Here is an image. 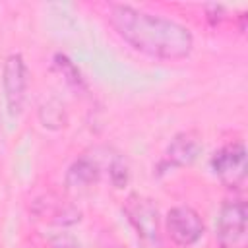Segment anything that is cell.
<instances>
[{"label":"cell","instance_id":"6da1fadb","mask_svg":"<svg viewBox=\"0 0 248 248\" xmlns=\"http://www.w3.org/2000/svg\"><path fill=\"white\" fill-rule=\"evenodd\" d=\"M107 17L124 43L151 58L182 60L194 48L190 29L174 19L138 10L130 4H110Z\"/></svg>","mask_w":248,"mask_h":248},{"label":"cell","instance_id":"7a4b0ae2","mask_svg":"<svg viewBox=\"0 0 248 248\" xmlns=\"http://www.w3.org/2000/svg\"><path fill=\"white\" fill-rule=\"evenodd\" d=\"M124 213L138 234L140 248H163L159 209L153 200L132 194L124 203Z\"/></svg>","mask_w":248,"mask_h":248},{"label":"cell","instance_id":"3957f363","mask_svg":"<svg viewBox=\"0 0 248 248\" xmlns=\"http://www.w3.org/2000/svg\"><path fill=\"white\" fill-rule=\"evenodd\" d=\"M219 248H248V207L242 200H227L217 215Z\"/></svg>","mask_w":248,"mask_h":248},{"label":"cell","instance_id":"277c9868","mask_svg":"<svg viewBox=\"0 0 248 248\" xmlns=\"http://www.w3.org/2000/svg\"><path fill=\"white\" fill-rule=\"evenodd\" d=\"M211 170L229 188H238L246 180V147L242 141H231L211 155Z\"/></svg>","mask_w":248,"mask_h":248},{"label":"cell","instance_id":"5b68a950","mask_svg":"<svg viewBox=\"0 0 248 248\" xmlns=\"http://www.w3.org/2000/svg\"><path fill=\"white\" fill-rule=\"evenodd\" d=\"M2 89L6 108L10 116H17L23 110L27 93V64L19 52H12L2 68Z\"/></svg>","mask_w":248,"mask_h":248},{"label":"cell","instance_id":"8992f818","mask_svg":"<svg viewBox=\"0 0 248 248\" xmlns=\"http://www.w3.org/2000/svg\"><path fill=\"white\" fill-rule=\"evenodd\" d=\"M165 231L169 238L178 246H192L203 234V221L200 213L190 205H176L169 209L165 217Z\"/></svg>","mask_w":248,"mask_h":248},{"label":"cell","instance_id":"52a82bcc","mask_svg":"<svg viewBox=\"0 0 248 248\" xmlns=\"http://www.w3.org/2000/svg\"><path fill=\"white\" fill-rule=\"evenodd\" d=\"M200 153H202V140H200V136L196 132H192V130L180 132L167 145L165 159H163L161 167L163 165H167V167H186V165H192L198 159Z\"/></svg>","mask_w":248,"mask_h":248},{"label":"cell","instance_id":"ba28073f","mask_svg":"<svg viewBox=\"0 0 248 248\" xmlns=\"http://www.w3.org/2000/svg\"><path fill=\"white\" fill-rule=\"evenodd\" d=\"M99 174H101L99 163L93 157H89V155H81L68 169V172H66V184L70 188H83V186H89V184L97 182Z\"/></svg>","mask_w":248,"mask_h":248},{"label":"cell","instance_id":"9c48e42d","mask_svg":"<svg viewBox=\"0 0 248 248\" xmlns=\"http://www.w3.org/2000/svg\"><path fill=\"white\" fill-rule=\"evenodd\" d=\"M54 66L60 70L62 76H66V81L72 83L74 87H79V85L83 83L79 70L72 64V60H70L68 56H64V54H56V56H54Z\"/></svg>","mask_w":248,"mask_h":248},{"label":"cell","instance_id":"30bf717a","mask_svg":"<svg viewBox=\"0 0 248 248\" xmlns=\"http://www.w3.org/2000/svg\"><path fill=\"white\" fill-rule=\"evenodd\" d=\"M108 174H110V180L116 188H124L126 182H128V165L122 157H114L110 163H108Z\"/></svg>","mask_w":248,"mask_h":248},{"label":"cell","instance_id":"8fae6325","mask_svg":"<svg viewBox=\"0 0 248 248\" xmlns=\"http://www.w3.org/2000/svg\"><path fill=\"white\" fill-rule=\"evenodd\" d=\"M60 248H74V246H60Z\"/></svg>","mask_w":248,"mask_h":248}]
</instances>
